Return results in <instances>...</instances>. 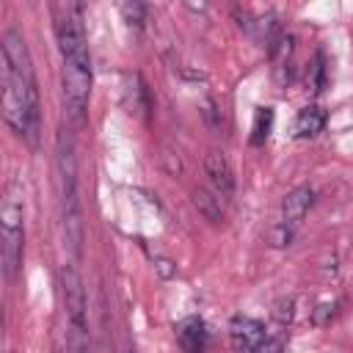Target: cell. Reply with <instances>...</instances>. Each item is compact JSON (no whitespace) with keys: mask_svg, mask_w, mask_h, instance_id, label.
<instances>
[{"mask_svg":"<svg viewBox=\"0 0 353 353\" xmlns=\"http://www.w3.org/2000/svg\"><path fill=\"white\" fill-rule=\"evenodd\" d=\"M3 119L22 141L36 146L41 132L39 83L30 50L17 28L3 33Z\"/></svg>","mask_w":353,"mask_h":353,"instance_id":"obj_1","label":"cell"},{"mask_svg":"<svg viewBox=\"0 0 353 353\" xmlns=\"http://www.w3.org/2000/svg\"><path fill=\"white\" fill-rule=\"evenodd\" d=\"M52 30L61 50V85H63V102L66 113L74 124H83L88 116V99H91V55H88V39L83 25V6L80 3H52Z\"/></svg>","mask_w":353,"mask_h":353,"instance_id":"obj_2","label":"cell"},{"mask_svg":"<svg viewBox=\"0 0 353 353\" xmlns=\"http://www.w3.org/2000/svg\"><path fill=\"white\" fill-rule=\"evenodd\" d=\"M55 168H58V188H61V218L63 234L74 256H80L83 245V221H80V193H77V157H74V138L69 130L58 132L55 146Z\"/></svg>","mask_w":353,"mask_h":353,"instance_id":"obj_3","label":"cell"},{"mask_svg":"<svg viewBox=\"0 0 353 353\" xmlns=\"http://www.w3.org/2000/svg\"><path fill=\"white\" fill-rule=\"evenodd\" d=\"M25 248V223H22V188L19 182H8L0 204V254L3 273L8 281L17 279Z\"/></svg>","mask_w":353,"mask_h":353,"instance_id":"obj_4","label":"cell"},{"mask_svg":"<svg viewBox=\"0 0 353 353\" xmlns=\"http://www.w3.org/2000/svg\"><path fill=\"white\" fill-rule=\"evenodd\" d=\"M61 295L66 306V320L74 328H88L85 325V287L74 265L61 268Z\"/></svg>","mask_w":353,"mask_h":353,"instance_id":"obj_5","label":"cell"},{"mask_svg":"<svg viewBox=\"0 0 353 353\" xmlns=\"http://www.w3.org/2000/svg\"><path fill=\"white\" fill-rule=\"evenodd\" d=\"M229 342L234 353H259L262 345L268 342L265 323L248 317V314H234L229 323Z\"/></svg>","mask_w":353,"mask_h":353,"instance_id":"obj_6","label":"cell"},{"mask_svg":"<svg viewBox=\"0 0 353 353\" xmlns=\"http://www.w3.org/2000/svg\"><path fill=\"white\" fill-rule=\"evenodd\" d=\"M312 204H314V190L309 185H298V188H292L284 196V201H281V218L279 221L287 223V226H292V229H298L303 223L306 212L312 210Z\"/></svg>","mask_w":353,"mask_h":353,"instance_id":"obj_7","label":"cell"},{"mask_svg":"<svg viewBox=\"0 0 353 353\" xmlns=\"http://www.w3.org/2000/svg\"><path fill=\"white\" fill-rule=\"evenodd\" d=\"M176 345L182 353H207L210 347V331L201 317H185L176 325Z\"/></svg>","mask_w":353,"mask_h":353,"instance_id":"obj_8","label":"cell"},{"mask_svg":"<svg viewBox=\"0 0 353 353\" xmlns=\"http://www.w3.org/2000/svg\"><path fill=\"white\" fill-rule=\"evenodd\" d=\"M292 52H295V39L290 33H279L276 41L270 44V61H273V77L279 85L290 83L292 77Z\"/></svg>","mask_w":353,"mask_h":353,"instance_id":"obj_9","label":"cell"},{"mask_svg":"<svg viewBox=\"0 0 353 353\" xmlns=\"http://www.w3.org/2000/svg\"><path fill=\"white\" fill-rule=\"evenodd\" d=\"M204 168H207V176H210L215 193L221 199H232V193H234V174H232L229 160L221 152H210L207 160H204Z\"/></svg>","mask_w":353,"mask_h":353,"instance_id":"obj_10","label":"cell"},{"mask_svg":"<svg viewBox=\"0 0 353 353\" xmlns=\"http://www.w3.org/2000/svg\"><path fill=\"white\" fill-rule=\"evenodd\" d=\"M325 121H328V113L320 105L301 108L298 116H295V127H292L295 130V138H314L317 132H323Z\"/></svg>","mask_w":353,"mask_h":353,"instance_id":"obj_11","label":"cell"},{"mask_svg":"<svg viewBox=\"0 0 353 353\" xmlns=\"http://www.w3.org/2000/svg\"><path fill=\"white\" fill-rule=\"evenodd\" d=\"M193 204L207 221H212V223L223 221V210H221V196L218 193H210V190L199 188V190H193Z\"/></svg>","mask_w":353,"mask_h":353,"instance_id":"obj_12","label":"cell"},{"mask_svg":"<svg viewBox=\"0 0 353 353\" xmlns=\"http://www.w3.org/2000/svg\"><path fill=\"white\" fill-rule=\"evenodd\" d=\"M273 130V108H256L251 124V146H262Z\"/></svg>","mask_w":353,"mask_h":353,"instance_id":"obj_13","label":"cell"},{"mask_svg":"<svg viewBox=\"0 0 353 353\" xmlns=\"http://www.w3.org/2000/svg\"><path fill=\"white\" fill-rule=\"evenodd\" d=\"M323 85H325V58H323V52H317L312 66H309V72H306V88L312 94H320Z\"/></svg>","mask_w":353,"mask_h":353,"instance_id":"obj_14","label":"cell"},{"mask_svg":"<svg viewBox=\"0 0 353 353\" xmlns=\"http://www.w3.org/2000/svg\"><path fill=\"white\" fill-rule=\"evenodd\" d=\"M146 6L143 3H124L121 6V17H124V22L130 25V28H135V30H141L143 28V22H146Z\"/></svg>","mask_w":353,"mask_h":353,"instance_id":"obj_15","label":"cell"},{"mask_svg":"<svg viewBox=\"0 0 353 353\" xmlns=\"http://www.w3.org/2000/svg\"><path fill=\"white\" fill-rule=\"evenodd\" d=\"M292 237H295V229L292 226H287V223H273L270 226V232H268V243L273 245V248H284V245H290L292 243Z\"/></svg>","mask_w":353,"mask_h":353,"instance_id":"obj_16","label":"cell"},{"mask_svg":"<svg viewBox=\"0 0 353 353\" xmlns=\"http://www.w3.org/2000/svg\"><path fill=\"white\" fill-rule=\"evenodd\" d=\"M66 347H69V353H91V345H88V328H74V325H69Z\"/></svg>","mask_w":353,"mask_h":353,"instance_id":"obj_17","label":"cell"},{"mask_svg":"<svg viewBox=\"0 0 353 353\" xmlns=\"http://www.w3.org/2000/svg\"><path fill=\"white\" fill-rule=\"evenodd\" d=\"M334 317H336V303H334V301H331V303L323 301V303H317V306L312 309V323H314V325H328Z\"/></svg>","mask_w":353,"mask_h":353,"instance_id":"obj_18","label":"cell"},{"mask_svg":"<svg viewBox=\"0 0 353 353\" xmlns=\"http://www.w3.org/2000/svg\"><path fill=\"white\" fill-rule=\"evenodd\" d=\"M273 317L284 325V323H292V317H295V301L292 298H279L276 301V306H273Z\"/></svg>","mask_w":353,"mask_h":353,"instance_id":"obj_19","label":"cell"},{"mask_svg":"<svg viewBox=\"0 0 353 353\" xmlns=\"http://www.w3.org/2000/svg\"><path fill=\"white\" fill-rule=\"evenodd\" d=\"M127 353H135V350H127Z\"/></svg>","mask_w":353,"mask_h":353,"instance_id":"obj_20","label":"cell"}]
</instances>
